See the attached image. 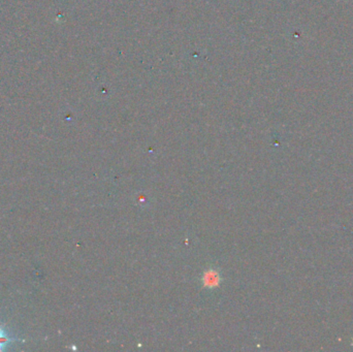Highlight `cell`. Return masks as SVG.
I'll list each match as a JSON object with an SVG mask.
<instances>
[{
    "instance_id": "cell-1",
    "label": "cell",
    "mask_w": 353,
    "mask_h": 352,
    "mask_svg": "<svg viewBox=\"0 0 353 352\" xmlns=\"http://www.w3.org/2000/svg\"><path fill=\"white\" fill-rule=\"evenodd\" d=\"M22 341L17 339L16 337H12L5 328L0 326V352L6 350L13 342Z\"/></svg>"
}]
</instances>
